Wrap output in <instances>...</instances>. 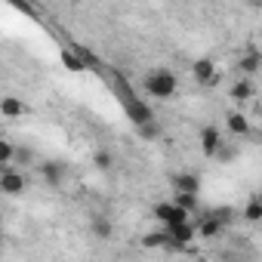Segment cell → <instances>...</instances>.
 I'll use <instances>...</instances> for the list:
<instances>
[{
    "instance_id": "cell-1",
    "label": "cell",
    "mask_w": 262,
    "mask_h": 262,
    "mask_svg": "<svg viewBox=\"0 0 262 262\" xmlns=\"http://www.w3.org/2000/svg\"><path fill=\"white\" fill-rule=\"evenodd\" d=\"M114 83H117V93H120V105H123V111H126V117L133 120V126L139 129V126H145V123H155V111L129 90L123 80H120V74H114Z\"/></svg>"
},
{
    "instance_id": "cell-2",
    "label": "cell",
    "mask_w": 262,
    "mask_h": 262,
    "mask_svg": "<svg viewBox=\"0 0 262 262\" xmlns=\"http://www.w3.org/2000/svg\"><path fill=\"white\" fill-rule=\"evenodd\" d=\"M142 90H145L151 99L167 102V99H173V96H176V90H179V77H176L170 68H155V71H148V74H145Z\"/></svg>"
},
{
    "instance_id": "cell-3",
    "label": "cell",
    "mask_w": 262,
    "mask_h": 262,
    "mask_svg": "<svg viewBox=\"0 0 262 262\" xmlns=\"http://www.w3.org/2000/svg\"><path fill=\"white\" fill-rule=\"evenodd\" d=\"M0 191L7 198H19L25 191V173L16 170V167H4L0 170Z\"/></svg>"
},
{
    "instance_id": "cell-4",
    "label": "cell",
    "mask_w": 262,
    "mask_h": 262,
    "mask_svg": "<svg viewBox=\"0 0 262 262\" xmlns=\"http://www.w3.org/2000/svg\"><path fill=\"white\" fill-rule=\"evenodd\" d=\"M191 77L201 86H216L219 83V68H216L213 59H194L191 62Z\"/></svg>"
},
{
    "instance_id": "cell-5",
    "label": "cell",
    "mask_w": 262,
    "mask_h": 262,
    "mask_svg": "<svg viewBox=\"0 0 262 262\" xmlns=\"http://www.w3.org/2000/svg\"><path fill=\"white\" fill-rule=\"evenodd\" d=\"M155 216L164 222V228H173V225H182V222H191V216L185 213V210H179L173 201H161L158 207H155Z\"/></svg>"
},
{
    "instance_id": "cell-6",
    "label": "cell",
    "mask_w": 262,
    "mask_h": 262,
    "mask_svg": "<svg viewBox=\"0 0 262 262\" xmlns=\"http://www.w3.org/2000/svg\"><path fill=\"white\" fill-rule=\"evenodd\" d=\"M225 148V142H222V133L213 126V123H207L204 129H201V151L207 155V158H216L219 151Z\"/></svg>"
},
{
    "instance_id": "cell-7",
    "label": "cell",
    "mask_w": 262,
    "mask_h": 262,
    "mask_svg": "<svg viewBox=\"0 0 262 262\" xmlns=\"http://www.w3.org/2000/svg\"><path fill=\"white\" fill-rule=\"evenodd\" d=\"M65 176H68V167H65L62 161H43V164H40V179H43L47 185L59 188V185L65 182Z\"/></svg>"
},
{
    "instance_id": "cell-8",
    "label": "cell",
    "mask_w": 262,
    "mask_h": 262,
    "mask_svg": "<svg viewBox=\"0 0 262 262\" xmlns=\"http://www.w3.org/2000/svg\"><path fill=\"white\" fill-rule=\"evenodd\" d=\"M259 68H262V53H259L256 47H247V53L237 59V71L250 80L253 74H259Z\"/></svg>"
},
{
    "instance_id": "cell-9",
    "label": "cell",
    "mask_w": 262,
    "mask_h": 262,
    "mask_svg": "<svg viewBox=\"0 0 262 262\" xmlns=\"http://www.w3.org/2000/svg\"><path fill=\"white\" fill-rule=\"evenodd\" d=\"M173 185H176V191L179 194H201V179H198V173H191V170H185V173H176L173 176Z\"/></svg>"
},
{
    "instance_id": "cell-10",
    "label": "cell",
    "mask_w": 262,
    "mask_h": 262,
    "mask_svg": "<svg viewBox=\"0 0 262 262\" xmlns=\"http://www.w3.org/2000/svg\"><path fill=\"white\" fill-rule=\"evenodd\" d=\"M225 126H228V133H234V136H250L253 133V123H250V117L244 111H228Z\"/></svg>"
},
{
    "instance_id": "cell-11",
    "label": "cell",
    "mask_w": 262,
    "mask_h": 262,
    "mask_svg": "<svg viewBox=\"0 0 262 262\" xmlns=\"http://www.w3.org/2000/svg\"><path fill=\"white\" fill-rule=\"evenodd\" d=\"M142 247H145V250H170V253H179V250H182V247H176V244L170 241L167 231H151V234H145V237H142Z\"/></svg>"
},
{
    "instance_id": "cell-12",
    "label": "cell",
    "mask_w": 262,
    "mask_h": 262,
    "mask_svg": "<svg viewBox=\"0 0 262 262\" xmlns=\"http://www.w3.org/2000/svg\"><path fill=\"white\" fill-rule=\"evenodd\" d=\"M228 96L241 105V102H250L253 96H256V90H253V80H247V77H237L234 83H231V90H228Z\"/></svg>"
},
{
    "instance_id": "cell-13",
    "label": "cell",
    "mask_w": 262,
    "mask_h": 262,
    "mask_svg": "<svg viewBox=\"0 0 262 262\" xmlns=\"http://www.w3.org/2000/svg\"><path fill=\"white\" fill-rule=\"evenodd\" d=\"M0 114L10 117V120H16V117L25 114V102L19 96H4V99H0Z\"/></svg>"
},
{
    "instance_id": "cell-14",
    "label": "cell",
    "mask_w": 262,
    "mask_h": 262,
    "mask_svg": "<svg viewBox=\"0 0 262 262\" xmlns=\"http://www.w3.org/2000/svg\"><path fill=\"white\" fill-rule=\"evenodd\" d=\"M90 234L99 237V241H108V237L114 234V222L105 219V216H93V219H90Z\"/></svg>"
},
{
    "instance_id": "cell-15",
    "label": "cell",
    "mask_w": 262,
    "mask_h": 262,
    "mask_svg": "<svg viewBox=\"0 0 262 262\" xmlns=\"http://www.w3.org/2000/svg\"><path fill=\"white\" fill-rule=\"evenodd\" d=\"M59 59H62V65H65V68H68L71 74H83V71H86V65L80 62V56H77V53H74L71 47H62Z\"/></svg>"
},
{
    "instance_id": "cell-16",
    "label": "cell",
    "mask_w": 262,
    "mask_h": 262,
    "mask_svg": "<svg viewBox=\"0 0 262 262\" xmlns=\"http://www.w3.org/2000/svg\"><path fill=\"white\" fill-rule=\"evenodd\" d=\"M210 216H213L222 228H228V225H234V222H237V210H231V207H213V210H210Z\"/></svg>"
},
{
    "instance_id": "cell-17",
    "label": "cell",
    "mask_w": 262,
    "mask_h": 262,
    "mask_svg": "<svg viewBox=\"0 0 262 262\" xmlns=\"http://www.w3.org/2000/svg\"><path fill=\"white\" fill-rule=\"evenodd\" d=\"M13 164H16V170L31 167V164H34V151H31L28 145H16V148H13Z\"/></svg>"
},
{
    "instance_id": "cell-18",
    "label": "cell",
    "mask_w": 262,
    "mask_h": 262,
    "mask_svg": "<svg viewBox=\"0 0 262 262\" xmlns=\"http://www.w3.org/2000/svg\"><path fill=\"white\" fill-rule=\"evenodd\" d=\"M244 219L253 222V225L262 219V201H259V194H253V198L247 201V207H244Z\"/></svg>"
},
{
    "instance_id": "cell-19",
    "label": "cell",
    "mask_w": 262,
    "mask_h": 262,
    "mask_svg": "<svg viewBox=\"0 0 262 262\" xmlns=\"http://www.w3.org/2000/svg\"><path fill=\"white\" fill-rule=\"evenodd\" d=\"M93 164H96L102 173H108V170H114V155H111L108 148H96V155H93Z\"/></svg>"
},
{
    "instance_id": "cell-20",
    "label": "cell",
    "mask_w": 262,
    "mask_h": 262,
    "mask_svg": "<svg viewBox=\"0 0 262 262\" xmlns=\"http://www.w3.org/2000/svg\"><path fill=\"white\" fill-rule=\"evenodd\" d=\"M173 204H176L179 210H185L188 216H194V213H198V198H194V194H179V191H176Z\"/></svg>"
},
{
    "instance_id": "cell-21",
    "label": "cell",
    "mask_w": 262,
    "mask_h": 262,
    "mask_svg": "<svg viewBox=\"0 0 262 262\" xmlns=\"http://www.w3.org/2000/svg\"><path fill=\"white\" fill-rule=\"evenodd\" d=\"M13 142H7V139H0V170H4V167H10L13 164Z\"/></svg>"
},
{
    "instance_id": "cell-22",
    "label": "cell",
    "mask_w": 262,
    "mask_h": 262,
    "mask_svg": "<svg viewBox=\"0 0 262 262\" xmlns=\"http://www.w3.org/2000/svg\"><path fill=\"white\" fill-rule=\"evenodd\" d=\"M136 133H139L142 139H148V142H151V139H158V136H161V126H158V123H145V126H139V129H136Z\"/></svg>"
}]
</instances>
